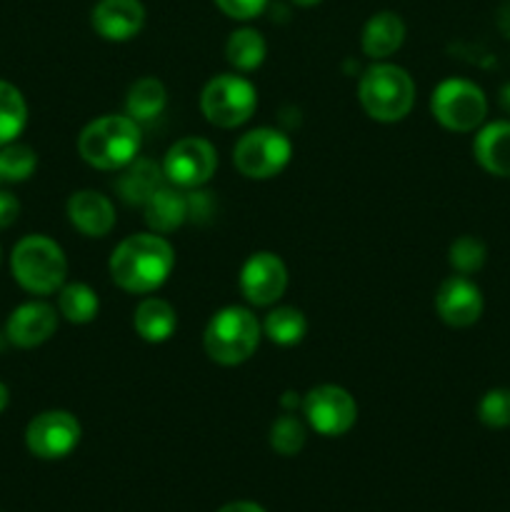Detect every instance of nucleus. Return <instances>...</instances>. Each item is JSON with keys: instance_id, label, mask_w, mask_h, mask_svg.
<instances>
[{"instance_id": "20e7f679", "label": "nucleus", "mask_w": 510, "mask_h": 512, "mask_svg": "<svg viewBox=\"0 0 510 512\" xmlns=\"http://www.w3.org/2000/svg\"><path fill=\"white\" fill-rule=\"evenodd\" d=\"M263 335V325L253 310L228 305L210 318L203 333V348L218 365H240L255 355Z\"/></svg>"}, {"instance_id": "4468645a", "label": "nucleus", "mask_w": 510, "mask_h": 512, "mask_svg": "<svg viewBox=\"0 0 510 512\" xmlns=\"http://www.w3.org/2000/svg\"><path fill=\"white\" fill-rule=\"evenodd\" d=\"M58 310L43 300L18 305L5 323V335L15 348H38L58 330Z\"/></svg>"}, {"instance_id": "4be33fe9", "label": "nucleus", "mask_w": 510, "mask_h": 512, "mask_svg": "<svg viewBox=\"0 0 510 512\" xmlns=\"http://www.w3.org/2000/svg\"><path fill=\"white\" fill-rule=\"evenodd\" d=\"M165 100H168V93L158 78H140L138 83L130 85L128 98H125V115H130L135 123H148L163 113Z\"/></svg>"}, {"instance_id": "f03ea898", "label": "nucleus", "mask_w": 510, "mask_h": 512, "mask_svg": "<svg viewBox=\"0 0 510 512\" xmlns=\"http://www.w3.org/2000/svg\"><path fill=\"white\" fill-rule=\"evenodd\" d=\"M140 143V123L130 115H103L78 135V153L98 170H123L138 158Z\"/></svg>"}, {"instance_id": "c9c22d12", "label": "nucleus", "mask_w": 510, "mask_h": 512, "mask_svg": "<svg viewBox=\"0 0 510 512\" xmlns=\"http://www.w3.org/2000/svg\"><path fill=\"white\" fill-rule=\"evenodd\" d=\"M290 3L300 5V8H310V5H318L320 0H290Z\"/></svg>"}, {"instance_id": "dca6fc26", "label": "nucleus", "mask_w": 510, "mask_h": 512, "mask_svg": "<svg viewBox=\"0 0 510 512\" xmlns=\"http://www.w3.org/2000/svg\"><path fill=\"white\" fill-rule=\"evenodd\" d=\"M68 220L85 238H103L115 225V208L98 190H78L68 200Z\"/></svg>"}, {"instance_id": "423d86ee", "label": "nucleus", "mask_w": 510, "mask_h": 512, "mask_svg": "<svg viewBox=\"0 0 510 512\" xmlns=\"http://www.w3.org/2000/svg\"><path fill=\"white\" fill-rule=\"evenodd\" d=\"M200 108L205 120L215 128H238L253 118L258 108V90L243 75H215L200 93Z\"/></svg>"}, {"instance_id": "e433bc0d", "label": "nucleus", "mask_w": 510, "mask_h": 512, "mask_svg": "<svg viewBox=\"0 0 510 512\" xmlns=\"http://www.w3.org/2000/svg\"><path fill=\"white\" fill-rule=\"evenodd\" d=\"M0 185H5V180H3V173H0Z\"/></svg>"}, {"instance_id": "7c9ffc66", "label": "nucleus", "mask_w": 510, "mask_h": 512, "mask_svg": "<svg viewBox=\"0 0 510 512\" xmlns=\"http://www.w3.org/2000/svg\"><path fill=\"white\" fill-rule=\"evenodd\" d=\"M270 0H215L220 10L233 20H253L268 8Z\"/></svg>"}, {"instance_id": "412c9836", "label": "nucleus", "mask_w": 510, "mask_h": 512, "mask_svg": "<svg viewBox=\"0 0 510 512\" xmlns=\"http://www.w3.org/2000/svg\"><path fill=\"white\" fill-rule=\"evenodd\" d=\"M163 180H165L163 165L158 168V165L150 163V160L135 158L133 163L125 168L123 178H120V183H118V190H120V195H123L125 203L143 205L145 200L155 193V190L163 188L165 185Z\"/></svg>"}, {"instance_id": "c85d7f7f", "label": "nucleus", "mask_w": 510, "mask_h": 512, "mask_svg": "<svg viewBox=\"0 0 510 512\" xmlns=\"http://www.w3.org/2000/svg\"><path fill=\"white\" fill-rule=\"evenodd\" d=\"M485 258H488V248H485L483 240H478L475 235H460V238L450 245L448 260L460 275L478 273L485 265Z\"/></svg>"}, {"instance_id": "c756f323", "label": "nucleus", "mask_w": 510, "mask_h": 512, "mask_svg": "<svg viewBox=\"0 0 510 512\" xmlns=\"http://www.w3.org/2000/svg\"><path fill=\"white\" fill-rule=\"evenodd\" d=\"M480 423L500 430L510 428V388H493L478 403Z\"/></svg>"}, {"instance_id": "6ab92c4d", "label": "nucleus", "mask_w": 510, "mask_h": 512, "mask_svg": "<svg viewBox=\"0 0 510 512\" xmlns=\"http://www.w3.org/2000/svg\"><path fill=\"white\" fill-rule=\"evenodd\" d=\"M145 210V223L150 225L153 233H173L180 225L188 220L190 203L180 190H175L173 185H163V188L155 190L148 200L143 203Z\"/></svg>"}, {"instance_id": "5701e85b", "label": "nucleus", "mask_w": 510, "mask_h": 512, "mask_svg": "<svg viewBox=\"0 0 510 512\" xmlns=\"http://www.w3.org/2000/svg\"><path fill=\"white\" fill-rule=\"evenodd\" d=\"M265 53H268V45H265L263 33L255 28L233 30L228 43H225V58L235 70H243V73L260 68Z\"/></svg>"}, {"instance_id": "72a5a7b5", "label": "nucleus", "mask_w": 510, "mask_h": 512, "mask_svg": "<svg viewBox=\"0 0 510 512\" xmlns=\"http://www.w3.org/2000/svg\"><path fill=\"white\" fill-rule=\"evenodd\" d=\"M8 403H10V390H8V385L0 383V413L8 408Z\"/></svg>"}, {"instance_id": "393cba45", "label": "nucleus", "mask_w": 510, "mask_h": 512, "mask_svg": "<svg viewBox=\"0 0 510 512\" xmlns=\"http://www.w3.org/2000/svg\"><path fill=\"white\" fill-rule=\"evenodd\" d=\"M28 125V103L8 80H0V148L15 143Z\"/></svg>"}, {"instance_id": "4c0bfd02", "label": "nucleus", "mask_w": 510, "mask_h": 512, "mask_svg": "<svg viewBox=\"0 0 510 512\" xmlns=\"http://www.w3.org/2000/svg\"><path fill=\"white\" fill-rule=\"evenodd\" d=\"M0 263H3V248H0Z\"/></svg>"}, {"instance_id": "bb28decb", "label": "nucleus", "mask_w": 510, "mask_h": 512, "mask_svg": "<svg viewBox=\"0 0 510 512\" xmlns=\"http://www.w3.org/2000/svg\"><path fill=\"white\" fill-rule=\"evenodd\" d=\"M38 168V155L30 145L25 143H8L0 148V173H3L5 185L8 183H23Z\"/></svg>"}, {"instance_id": "9b49d317", "label": "nucleus", "mask_w": 510, "mask_h": 512, "mask_svg": "<svg viewBox=\"0 0 510 512\" xmlns=\"http://www.w3.org/2000/svg\"><path fill=\"white\" fill-rule=\"evenodd\" d=\"M218 168V153L205 138H183L170 145L163 160L165 183L175 188H200Z\"/></svg>"}, {"instance_id": "2eb2a0df", "label": "nucleus", "mask_w": 510, "mask_h": 512, "mask_svg": "<svg viewBox=\"0 0 510 512\" xmlns=\"http://www.w3.org/2000/svg\"><path fill=\"white\" fill-rule=\"evenodd\" d=\"M95 33L113 43L135 38L145 25V8L140 0H98L90 13Z\"/></svg>"}, {"instance_id": "0eeeda50", "label": "nucleus", "mask_w": 510, "mask_h": 512, "mask_svg": "<svg viewBox=\"0 0 510 512\" xmlns=\"http://www.w3.org/2000/svg\"><path fill=\"white\" fill-rule=\"evenodd\" d=\"M293 158V143L275 128H255L240 135L233 148V163L250 180H268L283 173Z\"/></svg>"}, {"instance_id": "2f4dec72", "label": "nucleus", "mask_w": 510, "mask_h": 512, "mask_svg": "<svg viewBox=\"0 0 510 512\" xmlns=\"http://www.w3.org/2000/svg\"><path fill=\"white\" fill-rule=\"evenodd\" d=\"M20 215V200L13 193L0 188V230L10 228Z\"/></svg>"}, {"instance_id": "f8f14e48", "label": "nucleus", "mask_w": 510, "mask_h": 512, "mask_svg": "<svg viewBox=\"0 0 510 512\" xmlns=\"http://www.w3.org/2000/svg\"><path fill=\"white\" fill-rule=\"evenodd\" d=\"M285 288H288V268L280 255L260 250L245 260L240 270V293L250 305L268 308L283 298Z\"/></svg>"}, {"instance_id": "1a4fd4ad", "label": "nucleus", "mask_w": 510, "mask_h": 512, "mask_svg": "<svg viewBox=\"0 0 510 512\" xmlns=\"http://www.w3.org/2000/svg\"><path fill=\"white\" fill-rule=\"evenodd\" d=\"M305 423L323 438L345 435L358 420V403L340 385H318L310 388L300 400Z\"/></svg>"}, {"instance_id": "9d476101", "label": "nucleus", "mask_w": 510, "mask_h": 512, "mask_svg": "<svg viewBox=\"0 0 510 512\" xmlns=\"http://www.w3.org/2000/svg\"><path fill=\"white\" fill-rule=\"evenodd\" d=\"M78 418L68 410H45L35 415L25 428V445L40 460L68 458L80 443Z\"/></svg>"}, {"instance_id": "6e6552de", "label": "nucleus", "mask_w": 510, "mask_h": 512, "mask_svg": "<svg viewBox=\"0 0 510 512\" xmlns=\"http://www.w3.org/2000/svg\"><path fill=\"white\" fill-rule=\"evenodd\" d=\"M433 118L453 133H470L480 128L488 115V98L475 83L463 78H448L433 90L430 98Z\"/></svg>"}, {"instance_id": "a878e982", "label": "nucleus", "mask_w": 510, "mask_h": 512, "mask_svg": "<svg viewBox=\"0 0 510 512\" xmlns=\"http://www.w3.org/2000/svg\"><path fill=\"white\" fill-rule=\"evenodd\" d=\"M263 333L268 335L270 343L290 348V345H298L305 338V333H308V320H305V315L298 308L280 305V308L270 310L265 315Z\"/></svg>"}, {"instance_id": "b1692460", "label": "nucleus", "mask_w": 510, "mask_h": 512, "mask_svg": "<svg viewBox=\"0 0 510 512\" xmlns=\"http://www.w3.org/2000/svg\"><path fill=\"white\" fill-rule=\"evenodd\" d=\"M100 298L90 285L85 283H65L58 290V313L68 323L85 325L98 318Z\"/></svg>"}, {"instance_id": "39448f33", "label": "nucleus", "mask_w": 510, "mask_h": 512, "mask_svg": "<svg viewBox=\"0 0 510 512\" xmlns=\"http://www.w3.org/2000/svg\"><path fill=\"white\" fill-rule=\"evenodd\" d=\"M358 98L365 113L378 123H398L413 110L415 83L410 73L393 63H375L360 78Z\"/></svg>"}, {"instance_id": "f704fd0d", "label": "nucleus", "mask_w": 510, "mask_h": 512, "mask_svg": "<svg viewBox=\"0 0 510 512\" xmlns=\"http://www.w3.org/2000/svg\"><path fill=\"white\" fill-rule=\"evenodd\" d=\"M500 103H503V108L510 110V85H505V88H503V95H500Z\"/></svg>"}, {"instance_id": "aec40b11", "label": "nucleus", "mask_w": 510, "mask_h": 512, "mask_svg": "<svg viewBox=\"0 0 510 512\" xmlns=\"http://www.w3.org/2000/svg\"><path fill=\"white\" fill-rule=\"evenodd\" d=\"M133 328L145 343H165L173 338L175 328H178V315L168 300L145 298L135 308Z\"/></svg>"}, {"instance_id": "cd10ccee", "label": "nucleus", "mask_w": 510, "mask_h": 512, "mask_svg": "<svg viewBox=\"0 0 510 512\" xmlns=\"http://www.w3.org/2000/svg\"><path fill=\"white\" fill-rule=\"evenodd\" d=\"M305 438H308V430H305L303 420L295 418L293 413H285L280 418H275V423L270 425V448L278 455L285 458H293L303 450Z\"/></svg>"}, {"instance_id": "ddd939ff", "label": "nucleus", "mask_w": 510, "mask_h": 512, "mask_svg": "<svg viewBox=\"0 0 510 512\" xmlns=\"http://www.w3.org/2000/svg\"><path fill=\"white\" fill-rule=\"evenodd\" d=\"M435 313L450 328H470L483 315V293L468 275H450L435 293Z\"/></svg>"}, {"instance_id": "473e14b6", "label": "nucleus", "mask_w": 510, "mask_h": 512, "mask_svg": "<svg viewBox=\"0 0 510 512\" xmlns=\"http://www.w3.org/2000/svg\"><path fill=\"white\" fill-rule=\"evenodd\" d=\"M218 512H265L258 503H250V500H235V503L223 505Z\"/></svg>"}, {"instance_id": "a211bd4d", "label": "nucleus", "mask_w": 510, "mask_h": 512, "mask_svg": "<svg viewBox=\"0 0 510 512\" xmlns=\"http://www.w3.org/2000/svg\"><path fill=\"white\" fill-rule=\"evenodd\" d=\"M405 40V23L393 10H380L365 23L360 45L363 53L373 60H385L393 53H398Z\"/></svg>"}, {"instance_id": "f257e3e1", "label": "nucleus", "mask_w": 510, "mask_h": 512, "mask_svg": "<svg viewBox=\"0 0 510 512\" xmlns=\"http://www.w3.org/2000/svg\"><path fill=\"white\" fill-rule=\"evenodd\" d=\"M175 250L160 233H135L125 238L110 255V278L133 295L155 293L170 278Z\"/></svg>"}, {"instance_id": "7ed1b4c3", "label": "nucleus", "mask_w": 510, "mask_h": 512, "mask_svg": "<svg viewBox=\"0 0 510 512\" xmlns=\"http://www.w3.org/2000/svg\"><path fill=\"white\" fill-rule=\"evenodd\" d=\"M10 270L23 290L33 295H50L65 285L68 258L48 235H25L10 253Z\"/></svg>"}, {"instance_id": "f3484780", "label": "nucleus", "mask_w": 510, "mask_h": 512, "mask_svg": "<svg viewBox=\"0 0 510 512\" xmlns=\"http://www.w3.org/2000/svg\"><path fill=\"white\" fill-rule=\"evenodd\" d=\"M473 155L480 168L498 178H510V120H495L478 130Z\"/></svg>"}]
</instances>
